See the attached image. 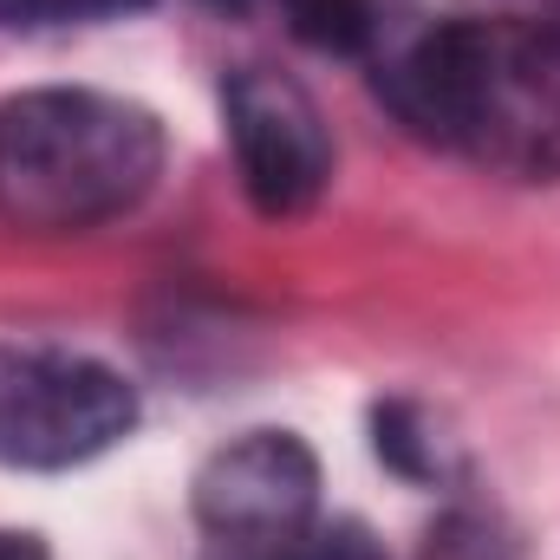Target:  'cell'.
<instances>
[{
  "label": "cell",
  "instance_id": "6da1fadb",
  "mask_svg": "<svg viewBox=\"0 0 560 560\" xmlns=\"http://www.w3.org/2000/svg\"><path fill=\"white\" fill-rule=\"evenodd\" d=\"M378 98L489 176L560 183V39L522 13L430 26L378 72Z\"/></svg>",
  "mask_w": 560,
  "mask_h": 560
},
{
  "label": "cell",
  "instance_id": "7a4b0ae2",
  "mask_svg": "<svg viewBox=\"0 0 560 560\" xmlns=\"http://www.w3.org/2000/svg\"><path fill=\"white\" fill-rule=\"evenodd\" d=\"M163 176V125L112 92L46 85L0 105V222L85 235L131 215Z\"/></svg>",
  "mask_w": 560,
  "mask_h": 560
},
{
  "label": "cell",
  "instance_id": "3957f363",
  "mask_svg": "<svg viewBox=\"0 0 560 560\" xmlns=\"http://www.w3.org/2000/svg\"><path fill=\"white\" fill-rule=\"evenodd\" d=\"M202 560H378L359 522H319V463L293 430H248L196 469Z\"/></svg>",
  "mask_w": 560,
  "mask_h": 560
},
{
  "label": "cell",
  "instance_id": "277c9868",
  "mask_svg": "<svg viewBox=\"0 0 560 560\" xmlns=\"http://www.w3.org/2000/svg\"><path fill=\"white\" fill-rule=\"evenodd\" d=\"M138 430V392L59 346H0V463L79 469Z\"/></svg>",
  "mask_w": 560,
  "mask_h": 560
},
{
  "label": "cell",
  "instance_id": "5b68a950",
  "mask_svg": "<svg viewBox=\"0 0 560 560\" xmlns=\"http://www.w3.org/2000/svg\"><path fill=\"white\" fill-rule=\"evenodd\" d=\"M222 112H229V143H235V170L242 189L261 215H306L332 176V138L319 105L268 66H242L222 85Z\"/></svg>",
  "mask_w": 560,
  "mask_h": 560
},
{
  "label": "cell",
  "instance_id": "8992f818",
  "mask_svg": "<svg viewBox=\"0 0 560 560\" xmlns=\"http://www.w3.org/2000/svg\"><path fill=\"white\" fill-rule=\"evenodd\" d=\"M293 39H306L313 52H365L378 39V0H280Z\"/></svg>",
  "mask_w": 560,
  "mask_h": 560
},
{
  "label": "cell",
  "instance_id": "52a82bcc",
  "mask_svg": "<svg viewBox=\"0 0 560 560\" xmlns=\"http://www.w3.org/2000/svg\"><path fill=\"white\" fill-rule=\"evenodd\" d=\"M378 456L405 476H430L436 469V443H423V430H411V411L405 405H385L378 411Z\"/></svg>",
  "mask_w": 560,
  "mask_h": 560
},
{
  "label": "cell",
  "instance_id": "ba28073f",
  "mask_svg": "<svg viewBox=\"0 0 560 560\" xmlns=\"http://www.w3.org/2000/svg\"><path fill=\"white\" fill-rule=\"evenodd\" d=\"M143 0H0V26H59V20H105Z\"/></svg>",
  "mask_w": 560,
  "mask_h": 560
},
{
  "label": "cell",
  "instance_id": "9c48e42d",
  "mask_svg": "<svg viewBox=\"0 0 560 560\" xmlns=\"http://www.w3.org/2000/svg\"><path fill=\"white\" fill-rule=\"evenodd\" d=\"M0 560H52V555H46L39 535H13V528H0Z\"/></svg>",
  "mask_w": 560,
  "mask_h": 560
},
{
  "label": "cell",
  "instance_id": "30bf717a",
  "mask_svg": "<svg viewBox=\"0 0 560 560\" xmlns=\"http://www.w3.org/2000/svg\"><path fill=\"white\" fill-rule=\"evenodd\" d=\"M515 7H522V20H535L541 33H555L560 39V0H515Z\"/></svg>",
  "mask_w": 560,
  "mask_h": 560
},
{
  "label": "cell",
  "instance_id": "8fae6325",
  "mask_svg": "<svg viewBox=\"0 0 560 560\" xmlns=\"http://www.w3.org/2000/svg\"><path fill=\"white\" fill-rule=\"evenodd\" d=\"M209 7H229V13H242V7H248V0H209Z\"/></svg>",
  "mask_w": 560,
  "mask_h": 560
}]
</instances>
